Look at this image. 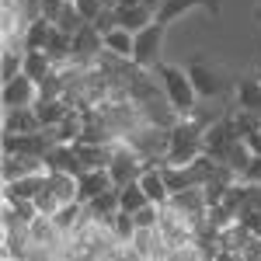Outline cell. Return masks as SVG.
Returning <instances> with one entry per match:
<instances>
[{
  "label": "cell",
  "instance_id": "6da1fadb",
  "mask_svg": "<svg viewBox=\"0 0 261 261\" xmlns=\"http://www.w3.org/2000/svg\"><path fill=\"white\" fill-rule=\"evenodd\" d=\"M157 81H161L167 101L174 105V112L181 119H188L195 112V101H199V91H195V84L188 77V70H181L174 63H157Z\"/></svg>",
  "mask_w": 261,
  "mask_h": 261
},
{
  "label": "cell",
  "instance_id": "7a4b0ae2",
  "mask_svg": "<svg viewBox=\"0 0 261 261\" xmlns=\"http://www.w3.org/2000/svg\"><path fill=\"white\" fill-rule=\"evenodd\" d=\"M202 133H205V125L199 122V115H188V119H181L174 129H171V150H167V164H178V167H188V164L195 161L202 150Z\"/></svg>",
  "mask_w": 261,
  "mask_h": 261
},
{
  "label": "cell",
  "instance_id": "3957f363",
  "mask_svg": "<svg viewBox=\"0 0 261 261\" xmlns=\"http://www.w3.org/2000/svg\"><path fill=\"white\" fill-rule=\"evenodd\" d=\"M125 143L146 161V167H161V164L167 161V150H171V129H161V125L143 122L136 133L125 136Z\"/></svg>",
  "mask_w": 261,
  "mask_h": 261
},
{
  "label": "cell",
  "instance_id": "277c9868",
  "mask_svg": "<svg viewBox=\"0 0 261 261\" xmlns=\"http://www.w3.org/2000/svg\"><path fill=\"white\" fill-rule=\"evenodd\" d=\"M143 171H146V161H143L140 153H136L125 140L115 143V157H112V164H108V174H112V181H115V188H125V185L140 181Z\"/></svg>",
  "mask_w": 261,
  "mask_h": 261
},
{
  "label": "cell",
  "instance_id": "5b68a950",
  "mask_svg": "<svg viewBox=\"0 0 261 261\" xmlns=\"http://www.w3.org/2000/svg\"><path fill=\"white\" fill-rule=\"evenodd\" d=\"M164 21H153L146 24L143 32H136V45H133V63L143 66V70H157L161 63V45H164Z\"/></svg>",
  "mask_w": 261,
  "mask_h": 261
},
{
  "label": "cell",
  "instance_id": "8992f818",
  "mask_svg": "<svg viewBox=\"0 0 261 261\" xmlns=\"http://www.w3.org/2000/svg\"><path fill=\"white\" fill-rule=\"evenodd\" d=\"M157 230H161L164 244L174 251V247H185V244H192L195 237V230H192V223L188 216H181L174 205H161V223H157Z\"/></svg>",
  "mask_w": 261,
  "mask_h": 261
},
{
  "label": "cell",
  "instance_id": "52a82bcc",
  "mask_svg": "<svg viewBox=\"0 0 261 261\" xmlns=\"http://www.w3.org/2000/svg\"><path fill=\"white\" fill-rule=\"evenodd\" d=\"M101 56H105V35H101L94 24H87V21H84L81 32L73 35V63L87 70V66H94Z\"/></svg>",
  "mask_w": 261,
  "mask_h": 261
},
{
  "label": "cell",
  "instance_id": "ba28073f",
  "mask_svg": "<svg viewBox=\"0 0 261 261\" xmlns=\"http://www.w3.org/2000/svg\"><path fill=\"white\" fill-rule=\"evenodd\" d=\"M188 77L195 84V91H199V98H220L223 94V73L216 66H209V63L195 56V60L188 63Z\"/></svg>",
  "mask_w": 261,
  "mask_h": 261
},
{
  "label": "cell",
  "instance_id": "9c48e42d",
  "mask_svg": "<svg viewBox=\"0 0 261 261\" xmlns=\"http://www.w3.org/2000/svg\"><path fill=\"white\" fill-rule=\"evenodd\" d=\"M0 101H4V108H35V105H39V84L21 73V77L4 84Z\"/></svg>",
  "mask_w": 261,
  "mask_h": 261
},
{
  "label": "cell",
  "instance_id": "30bf717a",
  "mask_svg": "<svg viewBox=\"0 0 261 261\" xmlns=\"http://www.w3.org/2000/svg\"><path fill=\"white\" fill-rule=\"evenodd\" d=\"M233 140H237V136H233V129H230V122H226V119L209 122L205 133H202V150L223 164V157H226V150H230V143H233Z\"/></svg>",
  "mask_w": 261,
  "mask_h": 261
},
{
  "label": "cell",
  "instance_id": "8fae6325",
  "mask_svg": "<svg viewBox=\"0 0 261 261\" xmlns=\"http://www.w3.org/2000/svg\"><path fill=\"white\" fill-rule=\"evenodd\" d=\"M108 188H115V181H112V174H108V167L84 171L81 178H77V202L87 205V202H94L101 192H108Z\"/></svg>",
  "mask_w": 261,
  "mask_h": 261
},
{
  "label": "cell",
  "instance_id": "7c38bea8",
  "mask_svg": "<svg viewBox=\"0 0 261 261\" xmlns=\"http://www.w3.org/2000/svg\"><path fill=\"white\" fill-rule=\"evenodd\" d=\"M45 157H32V153H14V157H4V185L7 181L28 178V174H45Z\"/></svg>",
  "mask_w": 261,
  "mask_h": 261
},
{
  "label": "cell",
  "instance_id": "4fadbf2b",
  "mask_svg": "<svg viewBox=\"0 0 261 261\" xmlns=\"http://www.w3.org/2000/svg\"><path fill=\"white\" fill-rule=\"evenodd\" d=\"M45 167L49 171H66V174H84V164L77 157V150H73V143H56L49 153H45Z\"/></svg>",
  "mask_w": 261,
  "mask_h": 261
},
{
  "label": "cell",
  "instance_id": "5bb4252c",
  "mask_svg": "<svg viewBox=\"0 0 261 261\" xmlns=\"http://www.w3.org/2000/svg\"><path fill=\"white\" fill-rule=\"evenodd\" d=\"M42 122L35 115V108H4V133H14V136H28V133H39Z\"/></svg>",
  "mask_w": 261,
  "mask_h": 261
},
{
  "label": "cell",
  "instance_id": "9a60e30c",
  "mask_svg": "<svg viewBox=\"0 0 261 261\" xmlns=\"http://www.w3.org/2000/svg\"><path fill=\"white\" fill-rule=\"evenodd\" d=\"M192 7H205L209 14H220V0H164L161 11H157V21L171 24L174 18H181V14L192 11Z\"/></svg>",
  "mask_w": 261,
  "mask_h": 261
},
{
  "label": "cell",
  "instance_id": "2e32d148",
  "mask_svg": "<svg viewBox=\"0 0 261 261\" xmlns=\"http://www.w3.org/2000/svg\"><path fill=\"white\" fill-rule=\"evenodd\" d=\"M49 174V171H45ZM45 174H28V178L7 181L4 185V202H18V199H35L42 188H45Z\"/></svg>",
  "mask_w": 261,
  "mask_h": 261
},
{
  "label": "cell",
  "instance_id": "e0dca14e",
  "mask_svg": "<svg viewBox=\"0 0 261 261\" xmlns=\"http://www.w3.org/2000/svg\"><path fill=\"white\" fill-rule=\"evenodd\" d=\"M153 21H157V11H150L143 4H122L119 7V28H129L133 35L143 32L146 24H153Z\"/></svg>",
  "mask_w": 261,
  "mask_h": 261
},
{
  "label": "cell",
  "instance_id": "ac0fdd59",
  "mask_svg": "<svg viewBox=\"0 0 261 261\" xmlns=\"http://www.w3.org/2000/svg\"><path fill=\"white\" fill-rule=\"evenodd\" d=\"M140 185H143L146 199L153 202V205H167V202H171V192H167V181H164L161 167H146L143 178H140Z\"/></svg>",
  "mask_w": 261,
  "mask_h": 261
},
{
  "label": "cell",
  "instance_id": "d6986e66",
  "mask_svg": "<svg viewBox=\"0 0 261 261\" xmlns=\"http://www.w3.org/2000/svg\"><path fill=\"white\" fill-rule=\"evenodd\" d=\"M237 108L261 119V77H244L237 84Z\"/></svg>",
  "mask_w": 261,
  "mask_h": 261
},
{
  "label": "cell",
  "instance_id": "ffe728a7",
  "mask_svg": "<svg viewBox=\"0 0 261 261\" xmlns=\"http://www.w3.org/2000/svg\"><path fill=\"white\" fill-rule=\"evenodd\" d=\"M49 73H56L49 53H45V49H28V53H24V77H32L35 84H42Z\"/></svg>",
  "mask_w": 261,
  "mask_h": 261
},
{
  "label": "cell",
  "instance_id": "44dd1931",
  "mask_svg": "<svg viewBox=\"0 0 261 261\" xmlns=\"http://www.w3.org/2000/svg\"><path fill=\"white\" fill-rule=\"evenodd\" d=\"M119 209H122L119 205V188H108V192H101L94 202H87V213H91L98 223H105V226H108V220H112Z\"/></svg>",
  "mask_w": 261,
  "mask_h": 261
},
{
  "label": "cell",
  "instance_id": "7402d4cb",
  "mask_svg": "<svg viewBox=\"0 0 261 261\" xmlns=\"http://www.w3.org/2000/svg\"><path fill=\"white\" fill-rule=\"evenodd\" d=\"M251 161H254V153H251L247 140H233V143H230V150H226V157H223V164H226L237 178H244V174H247Z\"/></svg>",
  "mask_w": 261,
  "mask_h": 261
},
{
  "label": "cell",
  "instance_id": "603a6c76",
  "mask_svg": "<svg viewBox=\"0 0 261 261\" xmlns=\"http://www.w3.org/2000/svg\"><path fill=\"white\" fill-rule=\"evenodd\" d=\"M254 233L244 226L241 220L237 223H230L226 230H220V251H230V254H241L244 247H247V241H251Z\"/></svg>",
  "mask_w": 261,
  "mask_h": 261
},
{
  "label": "cell",
  "instance_id": "cb8c5ba5",
  "mask_svg": "<svg viewBox=\"0 0 261 261\" xmlns=\"http://www.w3.org/2000/svg\"><path fill=\"white\" fill-rule=\"evenodd\" d=\"M70 112H73V108H70L63 98L60 101H39V105H35V115H39L42 129H56V125L70 115Z\"/></svg>",
  "mask_w": 261,
  "mask_h": 261
},
{
  "label": "cell",
  "instance_id": "d4e9b609",
  "mask_svg": "<svg viewBox=\"0 0 261 261\" xmlns=\"http://www.w3.org/2000/svg\"><path fill=\"white\" fill-rule=\"evenodd\" d=\"M45 185L60 195V202H77V174H66V171H49L45 174Z\"/></svg>",
  "mask_w": 261,
  "mask_h": 261
},
{
  "label": "cell",
  "instance_id": "484cf974",
  "mask_svg": "<svg viewBox=\"0 0 261 261\" xmlns=\"http://www.w3.org/2000/svg\"><path fill=\"white\" fill-rule=\"evenodd\" d=\"M133 45H136V35L129 28H115V32L105 35V53H112V56L133 60Z\"/></svg>",
  "mask_w": 261,
  "mask_h": 261
},
{
  "label": "cell",
  "instance_id": "4316f807",
  "mask_svg": "<svg viewBox=\"0 0 261 261\" xmlns=\"http://www.w3.org/2000/svg\"><path fill=\"white\" fill-rule=\"evenodd\" d=\"M220 167L223 164L216 161V157H209V153H199V157H195V161L188 164V174H192V185H209V181L216 178V174H220Z\"/></svg>",
  "mask_w": 261,
  "mask_h": 261
},
{
  "label": "cell",
  "instance_id": "83f0119b",
  "mask_svg": "<svg viewBox=\"0 0 261 261\" xmlns=\"http://www.w3.org/2000/svg\"><path fill=\"white\" fill-rule=\"evenodd\" d=\"M119 205H122V213H140L143 205H150V199H146V192H143V185L140 181H133V185H125V188H119Z\"/></svg>",
  "mask_w": 261,
  "mask_h": 261
},
{
  "label": "cell",
  "instance_id": "f1b7e54d",
  "mask_svg": "<svg viewBox=\"0 0 261 261\" xmlns=\"http://www.w3.org/2000/svg\"><path fill=\"white\" fill-rule=\"evenodd\" d=\"M161 174L164 181H167V192L171 195H178V192H185V188H192V174H188V167H178V164H161Z\"/></svg>",
  "mask_w": 261,
  "mask_h": 261
},
{
  "label": "cell",
  "instance_id": "f546056e",
  "mask_svg": "<svg viewBox=\"0 0 261 261\" xmlns=\"http://www.w3.org/2000/svg\"><path fill=\"white\" fill-rule=\"evenodd\" d=\"M81 136H84V115L73 108V112L56 125V140H60V143H77Z\"/></svg>",
  "mask_w": 261,
  "mask_h": 261
},
{
  "label": "cell",
  "instance_id": "4dcf8cb0",
  "mask_svg": "<svg viewBox=\"0 0 261 261\" xmlns=\"http://www.w3.org/2000/svg\"><path fill=\"white\" fill-rule=\"evenodd\" d=\"M53 32H56V24H53V21H45V18L32 21V24H28V32H24L28 49H45V45H49V39H53Z\"/></svg>",
  "mask_w": 261,
  "mask_h": 261
},
{
  "label": "cell",
  "instance_id": "1f68e13d",
  "mask_svg": "<svg viewBox=\"0 0 261 261\" xmlns=\"http://www.w3.org/2000/svg\"><path fill=\"white\" fill-rule=\"evenodd\" d=\"M226 122H230V129H233V136H237V140H247V136L261 125L258 115H251V112H244V108L230 112V119H226Z\"/></svg>",
  "mask_w": 261,
  "mask_h": 261
},
{
  "label": "cell",
  "instance_id": "d6a6232c",
  "mask_svg": "<svg viewBox=\"0 0 261 261\" xmlns=\"http://www.w3.org/2000/svg\"><path fill=\"white\" fill-rule=\"evenodd\" d=\"M108 230H112V237L119 244H129L133 241V233H136V220H133V213H115L112 220H108Z\"/></svg>",
  "mask_w": 261,
  "mask_h": 261
},
{
  "label": "cell",
  "instance_id": "836d02e7",
  "mask_svg": "<svg viewBox=\"0 0 261 261\" xmlns=\"http://www.w3.org/2000/svg\"><path fill=\"white\" fill-rule=\"evenodd\" d=\"M24 73V56L21 53H11V49H4L0 53V81H14V77H21Z\"/></svg>",
  "mask_w": 261,
  "mask_h": 261
},
{
  "label": "cell",
  "instance_id": "e575fe53",
  "mask_svg": "<svg viewBox=\"0 0 261 261\" xmlns=\"http://www.w3.org/2000/svg\"><path fill=\"white\" fill-rule=\"evenodd\" d=\"M81 24H84V18H81V11H77V4H73V0H66V7H63L56 28L66 32V35H77V32H81Z\"/></svg>",
  "mask_w": 261,
  "mask_h": 261
},
{
  "label": "cell",
  "instance_id": "d590c367",
  "mask_svg": "<svg viewBox=\"0 0 261 261\" xmlns=\"http://www.w3.org/2000/svg\"><path fill=\"white\" fill-rule=\"evenodd\" d=\"M35 205H39V216H49V220H53V216H56V213L63 209L60 195H56V192H53L49 185H45V188H42L39 195H35Z\"/></svg>",
  "mask_w": 261,
  "mask_h": 261
},
{
  "label": "cell",
  "instance_id": "8d00e7d4",
  "mask_svg": "<svg viewBox=\"0 0 261 261\" xmlns=\"http://www.w3.org/2000/svg\"><path fill=\"white\" fill-rule=\"evenodd\" d=\"M87 24H94V28H98L101 35H108V32H115V28H119V11L105 7V11H101L98 18H94V21H87Z\"/></svg>",
  "mask_w": 261,
  "mask_h": 261
},
{
  "label": "cell",
  "instance_id": "74e56055",
  "mask_svg": "<svg viewBox=\"0 0 261 261\" xmlns=\"http://www.w3.org/2000/svg\"><path fill=\"white\" fill-rule=\"evenodd\" d=\"M133 220H136V226H143V230H153V226L161 223V205H153V202H150V205H143Z\"/></svg>",
  "mask_w": 261,
  "mask_h": 261
},
{
  "label": "cell",
  "instance_id": "f35d334b",
  "mask_svg": "<svg viewBox=\"0 0 261 261\" xmlns=\"http://www.w3.org/2000/svg\"><path fill=\"white\" fill-rule=\"evenodd\" d=\"M77 4V11H81V18L84 21H94L105 11V0H73Z\"/></svg>",
  "mask_w": 261,
  "mask_h": 261
},
{
  "label": "cell",
  "instance_id": "ab89813d",
  "mask_svg": "<svg viewBox=\"0 0 261 261\" xmlns=\"http://www.w3.org/2000/svg\"><path fill=\"white\" fill-rule=\"evenodd\" d=\"M63 7H66V0H42V18L45 21H60V14H63Z\"/></svg>",
  "mask_w": 261,
  "mask_h": 261
},
{
  "label": "cell",
  "instance_id": "60d3db41",
  "mask_svg": "<svg viewBox=\"0 0 261 261\" xmlns=\"http://www.w3.org/2000/svg\"><path fill=\"white\" fill-rule=\"evenodd\" d=\"M241 223L251 230V233H254V237H261V213H244Z\"/></svg>",
  "mask_w": 261,
  "mask_h": 261
},
{
  "label": "cell",
  "instance_id": "b9f144b4",
  "mask_svg": "<svg viewBox=\"0 0 261 261\" xmlns=\"http://www.w3.org/2000/svg\"><path fill=\"white\" fill-rule=\"evenodd\" d=\"M244 181H254V185H261V157H254V161H251V167H247Z\"/></svg>",
  "mask_w": 261,
  "mask_h": 261
},
{
  "label": "cell",
  "instance_id": "7bdbcfd3",
  "mask_svg": "<svg viewBox=\"0 0 261 261\" xmlns=\"http://www.w3.org/2000/svg\"><path fill=\"white\" fill-rule=\"evenodd\" d=\"M140 4H143V7H150V11H161L164 0H140Z\"/></svg>",
  "mask_w": 261,
  "mask_h": 261
}]
</instances>
